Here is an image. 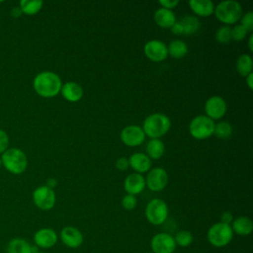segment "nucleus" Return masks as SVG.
Here are the masks:
<instances>
[{
    "mask_svg": "<svg viewBox=\"0 0 253 253\" xmlns=\"http://www.w3.org/2000/svg\"><path fill=\"white\" fill-rule=\"evenodd\" d=\"M60 77L52 71H42L39 73L33 81V87L38 95L43 98L55 97L61 89Z\"/></svg>",
    "mask_w": 253,
    "mask_h": 253,
    "instance_id": "nucleus-1",
    "label": "nucleus"
},
{
    "mask_svg": "<svg viewBox=\"0 0 253 253\" xmlns=\"http://www.w3.org/2000/svg\"><path fill=\"white\" fill-rule=\"evenodd\" d=\"M141 127L145 136H148L151 139L160 138L169 131L171 121L164 114L154 113L144 119Z\"/></svg>",
    "mask_w": 253,
    "mask_h": 253,
    "instance_id": "nucleus-2",
    "label": "nucleus"
},
{
    "mask_svg": "<svg viewBox=\"0 0 253 253\" xmlns=\"http://www.w3.org/2000/svg\"><path fill=\"white\" fill-rule=\"evenodd\" d=\"M213 13L219 22L225 24V26H229L240 20L242 16V7L237 1L224 0L214 6Z\"/></svg>",
    "mask_w": 253,
    "mask_h": 253,
    "instance_id": "nucleus-3",
    "label": "nucleus"
},
{
    "mask_svg": "<svg viewBox=\"0 0 253 253\" xmlns=\"http://www.w3.org/2000/svg\"><path fill=\"white\" fill-rule=\"evenodd\" d=\"M1 161L4 167L12 174H21L28 166V158L25 152L15 147L4 151Z\"/></svg>",
    "mask_w": 253,
    "mask_h": 253,
    "instance_id": "nucleus-4",
    "label": "nucleus"
},
{
    "mask_svg": "<svg viewBox=\"0 0 253 253\" xmlns=\"http://www.w3.org/2000/svg\"><path fill=\"white\" fill-rule=\"evenodd\" d=\"M233 231L229 224L220 221L213 223L207 232V238L211 245L216 248L228 245L233 238Z\"/></svg>",
    "mask_w": 253,
    "mask_h": 253,
    "instance_id": "nucleus-5",
    "label": "nucleus"
},
{
    "mask_svg": "<svg viewBox=\"0 0 253 253\" xmlns=\"http://www.w3.org/2000/svg\"><path fill=\"white\" fill-rule=\"evenodd\" d=\"M214 122L206 115H199L192 119L189 124L190 134L199 140L209 138L213 134Z\"/></svg>",
    "mask_w": 253,
    "mask_h": 253,
    "instance_id": "nucleus-6",
    "label": "nucleus"
},
{
    "mask_svg": "<svg viewBox=\"0 0 253 253\" xmlns=\"http://www.w3.org/2000/svg\"><path fill=\"white\" fill-rule=\"evenodd\" d=\"M169 209L165 201L152 199L145 207V217L152 225H161L168 218Z\"/></svg>",
    "mask_w": 253,
    "mask_h": 253,
    "instance_id": "nucleus-7",
    "label": "nucleus"
},
{
    "mask_svg": "<svg viewBox=\"0 0 253 253\" xmlns=\"http://www.w3.org/2000/svg\"><path fill=\"white\" fill-rule=\"evenodd\" d=\"M176 247L174 236L168 232L156 233L150 240V248L153 253H174Z\"/></svg>",
    "mask_w": 253,
    "mask_h": 253,
    "instance_id": "nucleus-8",
    "label": "nucleus"
},
{
    "mask_svg": "<svg viewBox=\"0 0 253 253\" xmlns=\"http://www.w3.org/2000/svg\"><path fill=\"white\" fill-rule=\"evenodd\" d=\"M33 201L40 210L49 211L55 205V193L46 186H40L33 192Z\"/></svg>",
    "mask_w": 253,
    "mask_h": 253,
    "instance_id": "nucleus-9",
    "label": "nucleus"
},
{
    "mask_svg": "<svg viewBox=\"0 0 253 253\" xmlns=\"http://www.w3.org/2000/svg\"><path fill=\"white\" fill-rule=\"evenodd\" d=\"M168 184V174L164 168L155 167L147 172L145 186L152 192H160Z\"/></svg>",
    "mask_w": 253,
    "mask_h": 253,
    "instance_id": "nucleus-10",
    "label": "nucleus"
},
{
    "mask_svg": "<svg viewBox=\"0 0 253 253\" xmlns=\"http://www.w3.org/2000/svg\"><path fill=\"white\" fill-rule=\"evenodd\" d=\"M120 138L125 145L129 147H135L140 145L144 141L145 134L140 126L130 125L122 129Z\"/></svg>",
    "mask_w": 253,
    "mask_h": 253,
    "instance_id": "nucleus-11",
    "label": "nucleus"
},
{
    "mask_svg": "<svg viewBox=\"0 0 253 253\" xmlns=\"http://www.w3.org/2000/svg\"><path fill=\"white\" fill-rule=\"evenodd\" d=\"M227 105L225 100L217 95L210 97L205 103L206 116L212 121L221 119L225 115Z\"/></svg>",
    "mask_w": 253,
    "mask_h": 253,
    "instance_id": "nucleus-12",
    "label": "nucleus"
},
{
    "mask_svg": "<svg viewBox=\"0 0 253 253\" xmlns=\"http://www.w3.org/2000/svg\"><path fill=\"white\" fill-rule=\"evenodd\" d=\"M143 51L145 56L153 62L163 61L168 56L167 45L159 40L148 41L143 47Z\"/></svg>",
    "mask_w": 253,
    "mask_h": 253,
    "instance_id": "nucleus-13",
    "label": "nucleus"
},
{
    "mask_svg": "<svg viewBox=\"0 0 253 253\" xmlns=\"http://www.w3.org/2000/svg\"><path fill=\"white\" fill-rule=\"evenodd\" d=\"M59 237L62 243L66 247L71 249L80 247L84 241V236L82 232L77 227L71 225L64 226L60 231Z\"/></svg>",
    "mask_w": 253,
    "mask_h": 253,
    "instance_id": "nucleus-14",
    "label": "nucleus"
},
{
    "mask_svg": "<svg viewBox=\"0 0 253 253\" xmlns=\"http://www.w3.org/2000/svg\"><path fill=\"white\" fill-rule=\"evenodd\" d=\"M58 236L52 228L43 227L34 234V242L38 248L48 249L53 247L57 242Z\"/></svg>",
    "mask_w": 253,
    "mask_h": 253,
    "instance_id": "nucleus-15",
    "label": "nucleus"
},
{
    "mask_svg": "<svg viewBox=\"0 0 253 253\" xmlns=\"http://www.w3.org/2000/svg\"><path fill=\"white\" fill-rule=\"evenodd\" d=\"M124 188L126 194L128 195H138L145 188V178L142 174L139 173H130L128 174L124 182Z\"/></svg>",
    "mask_w": 253,
    "mask_h": 253,
    "instance_id": "nucleus-16",
    "label": "nucleus"
},
{
    "mask_svg": "<svg viewBox=\"0 0 253 253\" xmlns=\"http://www.w3.org/2000/svg\"><path fill=\"white\" fill-rule=\"evenodd\" d=\"M129 167L135 173H146L151 169V159L142 152H135L128 158Z\"/></svg>",
    "mask_w": 253,
    "mask_h": 253,
    "instance_id": "nucleus-17",
    "label": "nucleus"
},
{
    "mask_svg": "<svg viewBox=\"0 0 253 253\" xmlns=\"http://www.w3.org/2000/svg\"><path fill=\"white\" fill-rule=\"evenodd\" d=\"M60 93L66 101L75 103V102H78L79 100H81L84 92H83V88L81 87V85H79L78 83L73 82V81H68V82H65L64 84H62Z\"/></svg>",
    "mask_w": 253,
    "mask_h": 253,
    "instance_id": "nucleus-18",
    "label": "nucleus"
},
{
    "mask_svg": "<svg viewBox=\"0 0 253 253\" xmlns=\"http://www.w3.org/2000/svg\"><path fill=\"white\" fill-rule=\"evenodd\" d=\"M230 226L233 233H236L240 236H247L251 234L253 230V221L248 216L240 215L233 218Z\"/></svg>",
    "mask_w": 253,
    "mask_h": 253,
    "instance_id": "nucleus-19",
    "label": "nucleus"
},
{
    "mask_svg": "<svg viewBox=\"0 0 253 253\" xmlns=\"http://www.w3.org/2000/svg\"><path fill=\"white\" fill-rule=\"evenodd\" d=\"M37 246H32L26 239L16 237L11 239L6 247V253H36Z\"/></svg>",
    "mask_w": 253,
    "mask_h": 253,
    "instance_id": "nucleus-20",
    "label": "nucleus"
},
{
    "mask_svg": "<svg viewBox=\"0 0 253 253\" xmlns=\"http://www.w3.org/2000/svg\"><path fill=\"white\" fill-rule=\"evenodd\" d=\"M188 4L191 10L200 17H210L214 11V5L211 0H190Z\"/></svg>",
    "mask_w": 253,
    "mask_h": 253,
    "instance_id": "nucleus-21",
    "label": "nucleus"
},
{
    "mask_svg": "<svg viewBox=\"0 0 253 253\" xmlns=\"http://www.w3.org/2000/svg\"><path fill=\"white\" fill-rule=\"evenodd\" d=\"M154 21L157 26L164 29H171V27L175 24L176 16L172 10H168L165 8H159L154 13Z\"/></svg>",
    "mask_w": 253,
    "mask_h": 253,
    "instance_id": "nucleus-22",
    "label": "nucleus"
},
{
    "mask_svg": "<svg viewBox=\"0 0 253 253\" xmlns=\"http://www.w3.org/2000/svg\"><path fill=\"white\" fill-rule=\"evenodd\" d=\"M145 150H146V155L150 159L157 160L164 155L165 145L160 138H152L147 142Z\"/></svg>",
    "mask_w": 253,
    "mask_h": 253,
    "instance_id": "nucleus-23",
    "label": "nucleus"
},
{
    "mask_svg": "<svg viewBox=\"0 0 253 253\" xmlns=\"http://www.w3.org/2000/svg\"><path fill=\"white\" fill-rule=\"evenodd\" d=\"M182 27L183 35L190 36L197 33L201 27V23L198 17L193 15H186L182 20L179 21Z\"/></svg>",
    "mask_w": 253,
    "mask_h": 253,
    "instance_id": "nucleus-24",
    "label": "nucleus"
},
{
    "mask_svg": "<svg viewBox=\"0 0 253 253\" xmlns=\"http://www.w3.org/2000/svg\"><path fill=\"white\" fill-rule=\"evenodd\" d=\"M168 55L173 58H182L188 53V45L182 40H174L167 45Z\"/></svg>",
    "mask_w": 253,
    "mask_h": 253,
    "instance_id": "nucleus-25",
    "label": "nucleus"
},
{
    "mask_svg": "<svg viewBox=\"0 0 253 253\" xmlns=\"http://www.w3.org/2000/svg\"><path fill=\"white\" fill-rule=\"evenodd\" d=\"M253 59L250 54H241L236 60V71L239 75L246 77L252 72Z\"/></svg>",
    "mask_w": 253,
    "mask_h": 253,
    "instance_id": "nucleus-26",
    "label": "nucleus"
},
{
    "mask_svg": "<svg viewBox=\"0 0 253 253\" xmlns=\"http://www.w3.org/2000/svg\"><path fill=\"white\" fill-rule=\"evenodd\" d=\"M42 4L43 3L41 0H22L20 2V9L22 13L26 15H35L38 12H40V10L42 7Z\"/></svg>",
    "mask_w": 253,
    "mask_h": 253,
    "instance_id": "nucleus-27",
    "label": "nucleus"
},
{
    "mask_svg": "<svg viewBox=\"0 0 253 253\" xmlns=\"http://www.w3.org/2000/svg\"><path fill=\"white\" fill-rule=\"evenodd\" d=\"M233 128L232 126L225 121L219 122L217 124H215L214 126V130H213V134L221 139H226L229 138L232 134Z\"/></svg>",
    "mask_w": 253,
    "mask_h": 253,
    "instance_id": "nucleus-28",
    "label": "nucleus"
},
{
    "mask_svg": "<svg viewBox=\"0 0 253 253\" xmlns=\"http://www.w3.org/2000/svg\"><path fill=\"white\" fill-rule=\"evenodd\" d=\"M174 240H175V243H176L177 246L188 247L189 245L192 244V242L194 240V237H193V234H192L191 231L186 230V229H182V230H179L175 233Z\"/></svg>",
    "mask_w": 253,
    "mask_h": 253,
    "instance_id": "nucleus-29",
    "label": "nucleus"
},
{
    "mask_svg": "<svg viewBox=\"0 0 253 253\" xmlns=\"http://www.w3.org/2000/svg\"><path fill=\"white\" fill-rule=\"evenodd\" d=\"M215 40L219 43H227L232 41L231 28L229 26H222L217 29L215 33Z\"/></svg>",
    "mask_w": 253,
    "mask_h": 253,
    "instance_id": "nucleus-30",
    "label": "nucleus"
},
{
    "mask_svg": "<svg viewBox=\"0 0 253 253\" xmlns=\"http://www.w3.org/2000/svg\"><path fill=\"white\" fill-rule=\"evenodd\" d=\"M247 31L240 25L236 24L233 28H231V37L232 41L234 42H241L243 41L247 36Z\"/></svg>",
    "mask_w": 253,
    "mask_h": 253,
    "instance_id": "nucleus-31",
    "label": "nucleus"
},
{
    "mask_svg": "<svg viewBox=\"0 0 253 253\" xmlns=\"http://www.w3.org/2000/svg\"><path fill=\"white\" fill-rule=\"evenodd\" d=\"M240 25L247 31H253V12L248 11L245 14H242L240 18Z\"/></svg>",
    "mask_w": 253,
    "mask_h": 253,
    "instance_id": "nucleus-32",
    "label": "nucleus"
},
{
    "mask_svg": "<svg viewBox=\"0 0 253 253\" xmlns=\"http://www.w3.org/2000/svg\"><path fill=\"white\" fill-rule=\"evenodd\" d=\"M137 205V200L135 198V196L132 195H128L126 194V196L123 197L122 199V206L125 210L126 211H132L135 209Z\"/></svg>",
    "mask_w": 253,
    "mask_h": 253,
    "instance_id": "nucleus-33",
    "label": "nucleus"
},
{
    "mask_svg": "<svg viewBox=\"0 0 253 253\" xmlns=\"http://www.w3.org/2000/svg\"><path fill=\"white\" fill-rule=\"evenodd\" d=\"M9 144V137L6 133V131L0 129V153H3L7 150Z\"/></svg>",
    "mask_w": 253,
    "mask_h": 253,
    "instance_id": "nucleus-34",
    "label": "nucleus"
},
{
    "mask_svg": "<svg viewBox=\"0 0 253 253\" xmlns=\"http://www.w3.org/2000/svg\"><path fill=\"white\" fill-rule=\"evenodd\" d=\"M129 167L128 164V159L126 157H120L116 161V168L121 170V171H126Z\"/></svg>",
    "mask_w": 253,
    "mask_h": 253,
    "instance_id": "nucleus-35",
    "label": "nucleus"
},
{
    "mask_svg": "<svg viewBox=\"0 0 253 253\" xmlns=\"http://www.w3.org/2000/svg\"><path fill=\"white\" fill-rule=\"evenodd\" d=\"M158 3L159 5H161V8L172 10L179 4V1L178 0H160Z\"/></svg>",
    "mask_w": 253,
    "mask_h": 253,
    "instance_id": "nucleus-36",
    "label": "nucleus"
},
{
    "mask_svg": "<svg viewBox=\"0 0 253 253\" xmlns=\"http://www.w3.org/2000/svg\"><path fill=\"white\" fill-rule=\"evenodd\" d=\"M233 218L234 217H233V215H232V213L230 211H224L220 215V222L230 225L232 220H233Z\"/></svg>",
    "mask_w": 253,
    "mask_h": 253,
    "instance_id": "nucleus-37",
    "label": "nucleus"
},
{
    "mask_svg": "<svg viewBox=\"0 0 253 253\" xmlns=\"http://www.w3.org/2000/svg\"><path fill=\"white\" fill-rule=\"evenodd\" d=\"M171 32L174 35H183V31H182V27L179 21H176L175 24L171 27Z\"/></svg>",
    "mask_w": 253,
    "mask_h": 253,
    "instance_id": "nucleus-38",
    "label": "nucleus"
},
{
    "mask_svg": "<svg viewBox=\"0 0 253 253\" xmlns=\"http://www.w3.org/2000/svg\"><path fill=\"white\" fill-rule=\"evenodd\" d=\"M245 81H246V84H247L248 88L250 90H252L253 89V73L252 72L245 77Z\"/></svg>",
    "mask_w": 253,
    "mask_h": 253,
    "instance_id": "nucleus-39",
    "label": "nucleus"
},
{
    "mask_svg": "<svg viewBox=\"0 0 253 253\" xmlns=\"http://www.w3.org/2000/svg\"><path fill=\"white\" fill-rule=\"evenodd\" d=\"M57 185V181L54 179V178H49V179H47L46 180V187H48V188H50V189H52L53 190V188L55 187Z\"/></svg>",
    "mask_w": 253,
    "mask_h": 253,
    "instance_id": "nucleus-40",
    "label": "nucleus"
},
{
    "mask_svg": "<svg viewBox=\"0 0 253 253\" xmlns=\"http://www.w3.org/2000/svg\"><path fill=\"white\" fill-rule=\"evenodd\" d=\"M21 14H22V11H21V9L18 8V7L14 8L13 11H12V16H14V17H19Z\"/></svg>",
    "mask_w": 253,
    "mask_h": 253,
    "instance_id": "nucleus-41",
    "label": "nucleus"
},
{
    "mask_svg": "<svg viewBox=\"0 0 253 253\" xmlns=\"http://www.w3.org/2000/svg\"><path fill=\"white\" fill-rule=\"evenodd\" d=\"M248 47H249V50L252 52L253 51V35L252 34L248 39Z\"/></svg>",
    "mask_w": 253,
    "mask_h": 253,
    "instance_id": "nucleus-42",
    "label": "nucleus"
},
{
    "mask_svg": "<svg viewBox=\"0 0 253 253\" xmlns=\"http://www.w3.org/2000/svg\"><path fill=\"white\" fill-rule=\"evenodd\" d=\"M36 253H46V252H42V251H38V252H36Z\"/></svg>",
    "mask_w": 253,
    "mask_h": 253,
    "instance_id": "nucleus-43",
    "label": "nucleus"
},
{
    "mask_svg": "<svg viewBox=\"0 0 253 253\" xmlns=\"http://www.w3.org/2000/svg\"><path fill=\"white\" fill-rule=\"evenodd\" d=\"M1 165H2V161H1V158H0V167H1Z\"/></svg>",
    "mask_w": 253,
    "mask_h": 253,
    "instance_id": "nucleus-44",
    "label": "nucleus"
},
{
    "mask_svg": "<svg viewBox=\"0 0 253 253\" xmlns=\"http://www.w3.org/2000/svg\"><path fill=\"white\" fill-rule=\"evenodd\" d=\"M147 253H153V252H147Z\"/></svg>",
    "mask_w": 253,
    "mask_h": 253,
    "instance_id": "nucleus-45",
    "label": "nucleus"
}]
</instances>
